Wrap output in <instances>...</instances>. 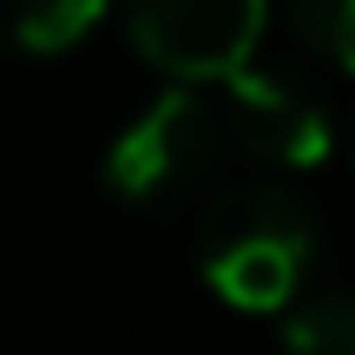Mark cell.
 <instances>
[{"instance_id":"obj_5","label":"cell","mask_w":355,"mask_h":355,"mask_svg":"<svg viewBox=\"0 0 355 355\" xmlns=\"http://www.w3.org/2000/svg\"><path fill=\"white\" fill-rule=\"evenodd\" d=\"M105 0H0V53H66L99 26Z\"/></svg>"},{"instance_id":"obj_1","label":"cell","mask_w":355,"mask_h":355,"mask_svg":"<svg viewBox=\"0 0 355 355\" xmlns=\"http://www.w3.org/2000/svg\"><path fill=\"white\" fill-rule=\"evenodd\" d=\"M316 257V217L303 211L283 171L217 184L198 211V270L230 309L283 316Z\"/></svg>"},{"instance_id":"obj_4","label":"cell","mask_w":355,"mask_h":355,"mask_svg":"<svg viewBox=\"0 0 355 355\" xmlns=\"http://www.w3.org/2000/svg\"><path fill=\"white\" fill-rule=\"evenodd\" d=\"M217 99H224L237 158L250 171L296 178V171H316L329 158V112L296 79L263 73V66H237V73L217 79Z\"/></svg>"},{"instance_id":"obj_6","label":"cell","mask_w":355,"mask_h":355,"mask_svg":"<svg viewBox=\"0 0 355 355\" xmlns=\"http://www.w3.org/2000/svg\"><path fill=\"white\" fill-rule=\"evenodd\" d=\"M277 336L303 355H355V290H322V296H296L277 316Z\"/></svg>"},{"instance_id":"obj_3","label":"cell","mask_w":355,"mask_h":355,"mask_svg":"<svg viewBox=\"0 0 355 355\" xmlns=\"http://www.w3.org/2000/svg\"><path fill=\"white\" fill-rule=\"evenodd\" d=\"M270 0H125V33L165 79H224L250 66Z\"/></svg>"},{"instance_id":"obj_7","label":"cell","mask_w":355,"mask_h":355,"mask_svg":"<svg viewBox=\"0 0 355 355\" xmlns=\"http://www.w3.org/2000/svg\"><path fill=\"white\" fill-rule=\"evenodd\" d=\"M283 20L309 53L355 73V0H283Z\"/></svg>"},{"instance_id":"obj_2","label":"cell","mask_w":355,"mask_h":355,"mask_svg":"<svg viewBox=\"0 0 355 355\" xmlns=\"http://www.w3.org/2000/svg\"><path fill=\"white\" fill-rule=\"evenodd\" d=\"M237 158L217 79H171L105 152V191L132 211H171L184 198H211Z\"/></svg>"}]
</instances>
